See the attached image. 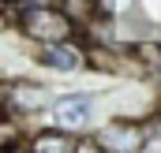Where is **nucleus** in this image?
<instances>
[{
    "label": "nucleus",
    "instance_id": "nucleus-4",
    "mask_svg": "<svg viewBox=\"0 0 161 153\" xmlns=\"http://www.w3.org/2000/svg\"><path fill=\"white\" fill-rule=\"evenodd\" d=\"M34 150L38 153H56V150H71V142H64V138H56V135H41L38 142H34Z\"/></svg>",
    "mask_w": 161,
    "mask_h": 153
},
{
    "label": "nucleus",
    "instance_id": "nucleus-3",
    "mask_svg": "<svg viewBox=\"0 0 161 153\" xmlns=\"http://www.w3.org/2000/svg\"><path fill=\"white\" fill-rule=\"evenodd\" d=\"M41 60H45L49 67H60V71H71V67H79V56H75L68 45H53V49H45V52H41Z\"/></svg>",
    "mask_w": 161,
    "mask_h": 153
},
{
    "label": "nucleus",
    "instance_id": "nucleus-2",
    "mask_svg": "<svg viewBox=\"0 0 161 153\" xmlns=\"http://www.w3.org/2000/svg\"><path fill=\"white\" fill-rule=\"evenodd\" d=\"M90 112H94V101H90V97H64V101L56 105V123L79 131V127L90 123Z\"/></svg>",
    "mask_w": 161,
    "mask_h": 153
},
{
    "label": "nucleus",
    "instance_id": "nucleus-1",
    "mask_svg": "<svg viewBox=\"0 0 161 153\" xmlns=\"http://www.w3.org/2000/svg\"><path fill=\"white\" fill-rule=\"evenodd\" d=\"M23 30L38 41H60L71 34V23L64 11H53V8H30L23 15Z\"/></svg>",
    "mask_w": 161,
    "mask_h": 153
}]
</instances>
